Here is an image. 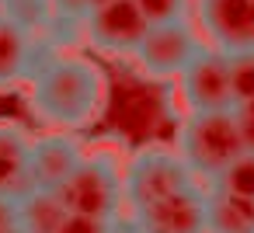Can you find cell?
<instances>
[{"mask_svg":"<svg viewBox=\"0 0 254 233\" xmlns=\"http://www.w3.org/2000/svg\"><path fill=\"white\" fill-rule=\"evenodd\" d=\"M115 219H101V216H80V212H66V219L56 226V233H112Z\"/></svg>","mask_w":254,"mask_h":233,"instance_id":"ac0fdd59","label":"cell"},{"mask_svg":"<svg viewBox=\"0 0 254 233\" xmlns=\"http://www.w3.org/2000/svg\"><path fill=\"white\" fill-rule=\"evenodd\" d=\"M205 233H254V202L205 184Z\"/></svg>","mask_w":254,"mask_h":233,"instance_id":"7c38bea8","label":"cell"},{"mask_svg":"<svg viewBox=\"0 0 254 233\" xmlns=\"http://www.w3.org/2000/svg\"><path fill=\"white\" fill-rule=\"evenodd\" d=\"M21 233H25V230H21Z\"/></svg>","mask_w":254,"mask_h":233,"instance_id":"603a6c76","label":"cell"},{"mask_svg":"<svg viewBox=\"0 0 254 233\" xmlns=\"http://www.w3.org/2000/svg\"><path fill=\"white\" fill-rule=\"evenodd\" d=\"M132 4H136V11L150 25L174 21V18H188V0H132Z\"/></svg>","mask_w":254,"mask_h":233,"instance_id":"e0dca14e","label":"cell"},{"mask_svg":"<svg viewBox=\"0 0 254 233\" xmlns=\"http://www.w3.org/2000/svg\"><path fill=\"white\" fill-rule=\"evenodd\" d=\"M174 153L185 160V167L198 181L219 177L244 153V139H240L233 108H226V112H188L178 122Z\"/></svg>","mask_w":254,"mask_h":233,"instance_id":"7a4b0ae2","label":"cell"},{"mask_svg":"<svg viewBox=\"0 0 254 233\" xmlns=\"http://www.w3.org/2000/svg\"><path fill=\"white\" fill-rule=\"evenodd\" d=\"M178 91H181V101L188 105V112H226V108H233L226 53L202 46L195 53V59L181 70Z\"/></svg>","mask_w":254,"mask_h":233,"instance_id":"52a82bcc","label":"cell"},{"mask_svg":"<svg viewBox=\"0 0 254 233\" xmlns=\"http://www.w3.org/2000/svg\"><path fill=\"white\" fill-rule=\"evenodd\" d=\"M105 105H108L105 70L87 56L53 49L28 77L32 115L60 132H77L94 125Z\"/></svg>","mask_w":254,"mask_h":233,"instance_id":"6da1fadb","label":"cell"},{"mask_svg":"<svg viewBox=\"0 0 254 233\" xmlns=\"http://www.w3.org/2000/svg\"><path fill=\"white\" fill-rule=\"evenodd\" d=\"M150 21L136 11L132 0H108V4L94 7L84 25H80V39L98 53V56H112V59H132L136 46L143 42Z\"/></svg>","mask_w":254,"mask_h":233,"instance_id":"8992f818","label":"cell"},{"mask_svg":"<svg viewBox=\"0 0 254 233\" xmlns=\"http://www.w3.org/2000/svg\"><path fill=\"white\" fill-rule=\"evenodd\" d=\"M247 11H251V35H254V0H247Z\"/></svg>","mask_w":254,"mask_h":233,"instance_id":"7402d4cb","label":"cell"},{"mask_svg":"<svg viewBox=\"0 0 254 233\" xmlns=\"http://www.w3.org/2000/svg\"><path fill=\"white\" fill-rule=\"evenodd\" d=\"M84 146L73 132H46V136H32V150H28V184L39 191H56L84 160Z\"/></svg>","mask_w":254,"mask_h":233,"instance_id":"30bf717a","label":"cell"},{"mask_svg":"<svg viewBox=\"0 0 254 233\" xmlns=\"http://www.w3.org/2000/svg\"><path fill=\"white\" fill-rule=\"evenodd\" d=\"M226 59H230V91H233V105L251 101V98H254V49L226 53Z\"/></svg>","mask_w":254,"mask_h":233,"instance_id":"9a60e30c","label":"cell"},{"mask_svg":"<svg viewBox=\"0 0 254 233\" xmlns=\"http://www.w3.org/2000/svg\"><path fill=\"white\" fill-rule=\"evenodd\" d=\"M126 219H132L146 233H205V184H195L153 205L132 209Z\"/></svg>","mask_w":254,"mask_h":233,"instance_id":"9c48e42d","label":"cell"},{"mask_svg":"<svg viewBox=\"0 0 254 233\" xmlns=\"http://www.w3.org/2000/svg\"><path fill=\"white\" fill-rule=\"evenodd\" d=\"M49 53H53V46L46 42L42 32H35L0 11V91L28 84V77Z\"/></svg>","mask_w":254,"mask_h":233,"instance_id":"ba28073f","label":"cell"},{"mask_svg":"<svg viewBox=\"0 0 254 233\" xmlns=\"http://www.w3.org/2000/svg\"><path fill=\"white\" fill-rule=\"evenodd\" d=\"M195 184H202V181L185 167V160L174 150L143 146L122 167V205L132 212V209L153 205V202H160L174 191L195 188Z\"/></svg>","mask_w":254,"mask_h":233,"instance_id":"3957f363","label":"cell"},{"mask_svg":"<svg viewBox=\"0 0 254 233\" xmlns=\"http://www.w3.org/2000/svg\"><path fill=\"white\" fill-rule=\"evenodd\" d=\"M28 150L32 136L18 122H0V195L21 198L32 191L28 184Z\"/></svg>","mask_w":254,"mask_h":233,"instance_id":"8fae6325","label":"cell"},{"mask_svg":"<svg viewBox=\"0 0 254 233\" xmlns=\"http://www.w3.org/2000/svg\"><path fill=\"white\" fill-rule=\"evenodd\" d=\"M66 212L119 219L122 212V171L105 153H84L77 171L56 188Z\"/></svg>","mask_w":254,"mask_h":233,"instance_id":"277c9868","label":"cell"},{"mask_svg":"<svg viewBox=\"0 0 254 233\" xmlns=\"http://www.w3.org/2000/svg\"><path fill=\"white\" fill-rule=\"evenodd\" d=\"M18 216L25 233H56V226L66 219V209L56 191H39L32 188L28 195L18 198Z\"/></svg>","mask_w":254,"mask_h":233,"instance_id":"4fadbf2b","label":"cell"},{"mask_svg":"<svg viewBox=\"0 0 254 233\" xmlns=\"http://www.w3.org/2000/svg\"><path fill=\"white\" fill-rule=\"evenodd\" d=\"M202 49V35L188 18H174V21H160L150 25L143 42L132 53V63L139 66V73L153 84H171L181 77V70L195 59V53Z\"/></svg>","mask_w":254,"mask_h":233,"instance_id":"5b68a950","label":"cell"},{"mask_svg":"<svg viewBox=\"0 0 254 233\" xmlns=\"http://www.w3.org/2000/svg\"><path fill=\"white\" fill-rule=\"evenodd\" d=\"M0 233H21L18 198H7V195H0Z\"/></svg>","mask_w":254,"mask_h":233,"instance_id":"ffe728a7","label":"cell"},{"mask_svg":"<svg viewBox=\"0 0 254 233\" xmlns=\"http://www.w3.org/2000/svg\"><path fill=\"white\" fill-rule=\"evenodd\" d=\"M205 184H219L223 191H230V195H240V198H247V202H254V153H240L219 177H212V181H205Z\"/></svg>","mask_w":254,"mask_h":233,"instance_id":"5bb4252c","label":"cell"},{"mask_svg":"<svg viewBox=\"0 0 254 233\" xmlns=\"http://www.w3.org/2000/svg\"><path fill=\"white\" fill-rule=\"evenodd\" d=\"M233 118H237V129H240L244 150H247V153H254V98H251V101L233 105Z\"/></svg>","mask_w":254,"mask_h":233,"instance_id":"d6986e66","label":"cell"},{"mask_svg":"<svg viewBox=\"0 0 254 233\" xmlns=\"http://www.w3.org/2000/svg\"><path fill=\"white\" fill-rule=\"evenodd\" d=\"M49 4H53V0H0V11L11 14L21 25H28V28H35V32H46Z\"/></svg>","mask_w":254,"mask_h":233,"instance_id":"2e32d148","label":"cell"},{"mask_svg":"<svg viewBox=\"0 0 254 233\" xmlns=\"http://www.w3.org/2000/svg\"><path fill=\"white\" fill-rule=\"evenodd\" d=\"M112 233H146V230H139V226H136L132 219H122V216H119V219H115V230H112Z\"/></svg>","mask_w":254,"mask_h":233,"instance_id":"44dd1931","label":"cell"}]
</instances>
